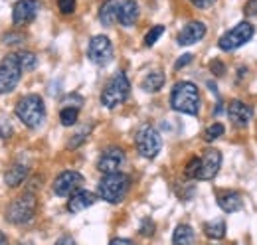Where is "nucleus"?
I'll list each match as a JSON object with an SVG mask.
<instances>
[{
	"instance_id": "obj_37",
	"label": "nucleus",
	"mask_w": 257,
	"mask_h": 245,
	"mask_svg": "<svg viewBox=\"0 0 257 245\" xmlns=\"http://www.w3.org/2000/svg\"><path fill=\"white\" fill-rule=\"evenodd\" d=\"M190 61H192V54H184V56H180V60L174 63V69H180V67L188 65Z\"/></svg>"
},
{
	"instance_id": "obj_38",
	"label": "nucleus",
	"mask_w": 257,
	"mask_h": 245,
	"mask_svg": "<svg viewBox=\"0 0 257 245\" xmlns=\"http://www.w3.org/2000/svg\"><path fill=\"white\" fill-rule=\"evenodd\" d=\"M196 8H200V10H204V8H210L216 0H190Z\"/></svg>"
},
{
	"instance_id": "obj_19",
	"label": "nucleus",
	"mask_w": 257,
	"mask_h": 245,
	"mask_svg": "<svg viewBox=\"0 0 257 245\" xmlns=\"http://www.w3.org/2000/svg\"><path fill=\"white\" fill-rule=\"evenodd\" d=\"M137 20H139V4L135 0H123L121 8H119V22H121V26L131 28Z\"/></svg>"
},
{
	"instance_id": "obj_3",
	"label": "nucleus",
	"mask_w": 257,
	"mask_h": 245,
	"mask_svg": "<svg viewBox=\"0 0 257 245\" xmlns=\"http://www.w3.org/2000/svg\"><path fill=\"white\" fill-rule=\"evenodd\" d=\"M16 117L24 122L28 129H38L46 119V105L40 95H26L16 103Z\"/></svg>"
},
{
	"instance_id": "obj_24",
	"label": "nucleus",
	"mask_w": 257,
	"mask_h": 245,
	"mask_svg": "<svg viewBox=\"0 0 257 245\" xmlns=\"http://www.w3.org/2000/svg\"><path fill=\"white\" fill-rule=\"evenodd\" d=\"M16 56H18V63H20L22 71H32L34 67L38 65V58H36V54H32V52H20Z\"/></svg>"
},
{
	"instance_id": "obj_23",
	"label": "nucleus",
	"mask_w": 257,
	"mask_h": 245,
	"mask_svg": "<svg viewBox=\"0 0 257 245\" xmlns=\"http://www.w3.org/2000/svg\"><path fill=\"white\" fill-rule=\"evenodd\" d=\"M204 233L210 239H222L225 235V221L224 219H214V221L204 223Z\"/></svg>"
},
{
	"instance_id": "obj_11",
	"label": "nucleus",
	"mask_w": 257,
	"mask_h": 245,
	"mask_svg": "<svg viewBox=\"0 0 257 245\" xmlns=\"http://www.w3.org/2000/svg\"><path fill=\"white\" fill-rule=\"evenodd\" d=\"M81 184H83V176L79 174V172H75V170H65L62 172L56 180H54V192L58 194V196H73L79 188H81Z\"/></svg>"
},
{
	"instance_id": "obj_32",
	"label": "nucleus",
	"mask_w": 257,
	"mask_h": 245,
	"mask_svg": "<svg viewBox=\"0 0 257 245\" xmlns=\"http://www.w3.org/2000/svg\"><path fill=\"white\" fill-rule=\"evenodd\" d=\"M58 8L62 14H73L75 12V0H58Z\"/></svg>"
},
{
	"instance_id": "obj_8",
	"label": "nucleus",
	"mask_w": 257,
	"mask_h": 245,
	"mask_svg": "<svg viewBox=\"0 0 257 245\" xmlns=\"http://www.w3.org/2000/svg\"><path fill=\"white\" fill-rule=\"evenodd\" d=\"M22 67L18 63V56L10 54L0 61V93H10L16 89L20 77H22Z\"/></svg>"
},
{
	"instance_id": "obj_10",
	"label": "nucleus",
	"mask_w": 257,
	"mask_h": 245,
	"mask_svg": "<svg viewBox=\"0 0 257 245\" xmlns=\"http://www.w3.org/2000/svg\"><path fill=\"white\" fill-rule=\"evenodd\" d=\"M123 162H125V153H123V149H119V147H109V149H105V151L101 153V156H99V160H97V170L103 172V174L121 172L119 168L123 166Z\"/></svg>"
},
{
	"instance_id": "obj_43",
	"label": "nucleus",
	"mask_w": 257,
	"mask_h": 245,
	"mask_svg": "<svg viewBox=\"0 0 257 245\" xmlns=\"http://www.w3.org/2000/svg\"><path fill=\"white\" fill-rule=\"evenodd\" d=\"M214 245H216V243H214Z\"/></svg>"
},
{
	"instance_id": "obj_1",
	"label": "nucleus",
	"mask_w": 257,
	"mask_h": 245,
	"mask_svg": "<svg viewBox=\"0 0 257 245\" xmlns=\"http://www.w3.org/2000/svg\"><path fill=\"white\" fill-rule=\"evenodd\" d=\"M170 105L174 111L184 113V115H198L200 113V91L192 81H178L172 93H170Z\"/></svg>"
},
{
	"instance_id": "obj_33",
	"label": "nucleus",
	"mask_w": 257,
	"mask_h": 245,
	"mask_svg": "<svg viewBox=\"0 0 257 245\" xmlns=\"http://www.w3.org/2000/svg\"><path fill=\"white\" fill-rule=\"evenodd\" d=\"M210 71H212L214 75H218V77H220V75H224L225 73V65L220 60H212L210 61Z\"/></svg>"
},
{
	"instance_id": "obj_17",
	"label": "nucleus",
	"mask_w": 257,
	"mask_h": 245,
	"mask_svg": "<svg viewBox=\"0 0 257 245\" xmlns=\"http://www.w3.org/2000/svg\"><path fill=\"white\" fill-rule=\"evenodd\" d=\"M119 8H121L119 0H105L99 8V22L111 28L115 22H119Z\"/></svg>"
},
{
	"instance_id": "obj_30",
	"label": "nucleus",
	"mask_w": 257,
	"mask_h": 245,
	"mask_svg": "<svg viewBox=\"0 0 257 245\" xmlns=\"http://www.w3.org/2000/svg\"><path fill=\"white\" fill-rule=\"evenodd\" d=\"M64 105L65 107L79 109V107L83 105V97H81V95H77V93H71V95H67V97L64 99Z\"/></svg>"
},
{
	"instance_id": "obj_42",
	"label": "nucleus",
	"mask_w": 257,
	"mask_h": 245,
	"mask_svg": "<svg viewBox=\"0 0 257 245\" xmlns=\"http://www.w3.org/2000/svg\"><path fill=\"white\" fill-rule=\"evenodd\" d=\"M20 245H30V243H20Z\"/></svg>"
},
{
	"instance_id": "obj_12",
	"label": "nucleus",
	"mask_w": 257,
	"mask_h": 245,
	"mask_svg": "<svg viewBox=\"0 0 257 245\" xmlns=\"http://www.w3.org/2000/svg\"><path fill=\"white\" fill-rule=\"evenodd\" d=\"M222 168V153L216 149H208L204 151L200 158V172H198V180H212Z\"/></svg>"
},
{
	"instance_id": "obj_21",
	"label": "nucleus",
	"mask_w": 257,
	"mask_h": 245,
	"mask_svg": "<svg viewBox=\"0 0 257 245\" xmlns=\"http://www.w3.org/2000/svg\"><path fill=\"white\" fill-rule=\"evenodd\" d=\"M164 81H166L164 73L157 69V71H151V73H147V75H145V79H143L141 87H143V91H147V93H157V91H161L162 89Z\"/></svg>"
},
{
	"instance_id": "obj_35",
	"label": "nucleus",
	"mask_w": 257,
	"mask_h": 245,
	"mask_svg": "<svg viewBox=\"0 0 257 245\" xmlns=\"http://www.w3.org/2000/svg\"><path fill=\"white\" fill-rule=\"evenodd\" d=\"M10 135H12V127L6 121H0V137L2 139H10Z\"/></svg>"
},
{
	"instance_id": "obj_5",
	"label": "nucleus",
	"mask_w": 257,
	"mask_h": 245,
	"mask_svg": "<svg viewBox=\"0 0 257 245\" xmlns=\"http://www.w3.org/2000/svg\"><path fill=\"white\" fill-rule=\"evenodd\" d=\"M36 208H38V200L32 192H26L22 194L20 198H16L8 210H6V219L10 223H16V225H22V223H28L32 221L34 215H36Z\"/></svg>"
},
{
	"instance_id": "obj_15",
	"label": "nucleus",
	"mask_w": 257,
	"mask_h": 245,
	"mask_svg": "<svg viewBox=\"0 0 257 245\" xmlns=\"http://www.w3.org/2000/svg\"><path fill=\"white\" fill-rule=\"evenodd\" d=\"M204 36H206V24L200 22V20H192V22H188V24L180 30L176 42H178L180 46H192V44H198Z\"/></svg>"
},
{
	"instance_id": "obj_13",
	"label": "nucleus",
	"mask_w": 257,
	"mask_h": 245,
	"mask_svg": "<svg viewBox=\"0 0 257 245\" xmlns=\"http://www.w3.org/2000/svg\"><path fill=\"white\" fill-rule=\"evenodd\" d=\"M38 12H40L38 0H18L12 8V22L16 26H26V24L34 22Z\"/></svg>"
},
{
	"instance_id": "obj_29",
	"label": "nucleus",
	"mask_w": 257,
	"mask_h": 245,
	"mask_svg": "<svg viewBox=\"0 0 257 245\" xmlns=\"http://www.w3.org/2000/svg\"><path fill=\"white\" fill-rule=\"evenodd\" d=\"M198 172H200V156H194V158L188 160L184 174H186L188 178H196V180H198Z\"/></svg>"
},
{
	"instance_id": "obj_16",
	"label": "nucleus",
	"mask_w": 257,
	"mask_h": 245,
	"mask_svg": "<svg viewBox=\"0 0 257 245\" xmlns=\"http://www.w3.org/2000/svg\"><path fill=\"white\" fill-rule=\"evenodd\" d=\"M95 204V194L93 192H87V190H77L73 196H69L67 200V210L71 214H79L87 208H91Z\"/></svg>"
},
{
	"instance_id": "obj_20",
	"label": "nucleus",
	"mask_w": 257,
	"mask_h": 245,
	"mask_svg": "<svg viewBox=\"0 0 257 245\" xmlns=\"http://www.w3.org/2000/svg\"><path fill=\"white\" fill-rule=\"evenodd\" d=\"M26 176H28V168L24 164H14V166H10L6 170L4 182H6V186H10V188H16V186H20V184L26 180Z\"/></svg>"
},
{
	"instance_id": "obj_34",
	"label": "nucleus",
	"mask_w": 257,
	"mask_h": 245,
	"mask_svg": "<svg viewBox=\"0 0 257 245\" xmlns=\"http://www.w3.org/2000/svg\"><path fill=\"white\" fill-rule=\"evenodd\" d=\"M243 14L249 16V18L257 16V0H247V2H245V6H243Z\"/></svg>"
},
{
	"instance_id": "obj_22",
	"label": "nucleus",
	"mask_w": 257,
	"mask_h": 245,
	"mask_svg": "<svg viewBox=\"0 0 257 245\" xmlns=\"http://www.w3.org/2000/svg\"><path fill=\"white\" fill-rule=\"evenodd\" d=\"M196 241V233L188 223H180L176 229H174V235H172V245H194Z\"/></svg>"
},
{
	"instance_id": "obj_26",
	"label": "nucleus",
	"mask_w": 257,
	"mask_h": 245,
	"mask_svg": "<svg viewBox=\"0 0 257 245\" xmlns=\"http://www.w3.org/2000/svg\"><path fill=\"white\" fill-rule=\"evenodd\" d=\"M77 115H79V109H73V107H64L60 111V121L64 127H71L77 122Z\"/></svg>"
},
{
	"instance_id": "obj_39",
	"label": "nucleus",
	"mask_w": 257,
	"mask_h": 245,
	"mask_svg": "<svg viewBox=\"0 0 257 245\" xmlns=\"http://www.w3.org/2000/svg\"><path fill=\"white\" fill-rule=\"evenodd\" d=\"M54 245H75V241H73V237H69V235H64V237H60L58 241Z\"/></svg>"
},
{
	"instance_id": "obj_36",
	"label": "nucleus",
	"mask_w": 257,
	"mask_h": 245,
	"mask_svg": "<svg viewBox=\"0 0 257 245\" xmlns=\"http://www.w3.org/2000/svg\"><path fill=\"white\" fill-rule=\"evenodd\" d=\"M22 40H24L22 34H6V36H4V44H18V42H22Z\"/></svg>"
},
{
	"instance_id": "obj_4",
	"label": "nucleus",
	"mask_w": 257,
	"mask_h": 245,
	"mask_svg": "<svg viewBox=\"0 0 257 245\" xmlns=\"http://www.w3.org/2000/svg\"><path fill=\"white\" fill-rule=\"evenodd\" d=\"M131 93V83L128 77L125 75V71H117L103 87L101 91V105L107 109H115L117 105L125 103Z\"/></svg>"
},
{
	"instance_id": "obj_27",
	"label": "nucleus",
	"mask_w": 257,
	"mask_h": 245,
	"mask_svg": "<svg viewBox=\"0 0 257 245\" xmlns=\"http://www.w3.org/2000/svg\"><path fill=\"white\" fill-rule=\"evenodd\" d=\"M89 133H91V125H87V127H83L81 131H77L71 139H69V143H67V147L69 149H77L81 143H85L87 141V137H89Z\"/></svg>"
},
{
	"instance_id": "obj_14",
	"label": "nucleus",
	"mask_w": 257,
	"mask_h": 245,
	"mask_svg": "<svg viewBox=\"0 0 257 245\" xmlns=\"http://www.w3.org/2000/svg\"><path fill=\"white\" fill-rule=\"evenodd\" d=\"M227 117H229V121L233 122L235 127L245 129V127L251 122V119H253V109H251L247 103L235 99V101H231V103L227 105Z\"/></svg>"
},
{
	"instance_id": "obj_7",
	"label": "nucleus",
	"mask_w": 257,
	"mask_h": 245,
	"mask_svg": "<svg viewBox=\"0 0 257 245\" xmlns=\"http://www.w3.org/2000/svg\"><path fill=\"white\" fill-rule=\"evenodd\" d=\"M253 34H255L253 24H249V22H239L237 26H233L231 30H227L224 36L220 38L218 46H220V50H224V52H233V50L245 46V44L253 38Z\"/></svg>"
},
{
	"instance_id": "obj_31",
	"label": "nucleus",
	"mask_w": 257,
	"mask_h": 245,
	"mask_svg": "<svg viewBox=\"0 0 257 245\" xmlns=\"http://www.w3.org/2000/svg\"><path fill=\"white\" fill-rule=\"evenodd\" d=\"M141 235H145V237H151L153 233H155V221L153 219H143V223H141Z\"/></svg>"
},
{
	"instance_id": "obj_28",
	"label": "nucleus",
	"mask_w": 257,
	"mask_h": 245,
	"mask_svg": "<svg viewBox=\"0 0 257 245\" xmlns=\"http://www.w3.org/2000/svg\"><path fill=\"white\" fill-rule=\"evenodd\" d=\"M162 34H164V26H153L151 30L147 32V36H145V46H147V48L155 46Z\"/></svg>"
},
{
	"instance_id": "obj_25",
	"label": "nucleus",
	"mask_w": 257,
	"mask_h": 245,
	"mask_svg": "<svg viewBox=\"0 0 257 245\" xmlns=\"http://www.w3.org/2000/svg\"><path fill=\"white\" fill-rule=\"evenodd\" d=\"M224 133H225L224 125H222V122H214V125H210V127L204 131V141H206V143H214V141L220 139Z\"/></svg>"
},
{
	"instance_id": "obj_18",
	"label": "nucleus",
	"mask_w": 257,
	"mask_h": 245,
	"mask_svg": "<svg viewBox=\"0 0 257 245\" xmlns=\"http://www.w3.org/2000/svg\"><path fill=\"white\" fill-rule=\"evenodd\" d=\"M218 206L224 210L225 214H233V212H239L243 208V200H241V196L237 192L227 190V192L218 194Z\"/></svg>"
},
{
	"instance_id": "obj_41",
	"label": "nucleus",
	"mask_w": 257,
	"mask_h": 245,
	"mask_svg": "<svg viewBox=\"0 0 257 245\" xmlns=\"http://www.w3.org/2000/svg\"><path fill=\"white\" fill-rule=\"evenodd\" d=\"M0 245H8V241H6V235L0 231Z\"/></svg>"
},
{
	"instance_id": "obj_6",
	"label": "nucleus",
	"mask_w": 257,
	"mask_h": 245,
	"mask_svg": "<svg viewBox=\"0 0 257 245\" xmlns=\"http://www.w3.org/2000/svg\"><path fill=\"white\" fill-rule=\"evenodd\" d=\"M135 147H137V151L143 158H149V160L155 158L162 149V139L159 135V131L155 127H151V125H143L137 131Z\"/></svg>"
},
{
	"instance_id": "obj_40",
	"label": "nucleus",
	"mask_w": 257,
	"mask_h": 245,
	"mask_svg": "<svg viewBox=\"0 0 257 245\" xmlns=\"http://www.w3.org/2000/svg\"><path fill=\"white\" fill-rule=\"evenodd\" d=\"M109 245H135L131 239H125V237H117V239H113Z\"/></svg>"
},
{
	"instance_id": "obj_2",
	"label": "nucleus",
	"mask_w": 257,
	"mask_h": 245,
	"mask_svg": "<svg viewBox=\"0 0 257 245\" xmlns=\"http://www.w3.org/2000/svg\"><path fill=\"white\" fill-rule=\"evenodd\" d=\"M128 188H131V178L125 172H113V174H105L99 184H97V194L101 200L109 202V204H119L125 200Z\"/></svg>"
},
{
	"instance_id": "obj_9",
	"label": "nucleus",
	"mask_w": 257,
	"mask_h": 245,
	"mask_svg": "<svg viewBox=\"0 0 257 245\" xmlns=\"http://www.w3.org/2000/svg\"><path fill=\"white\" fill-rule=\"evenodd\" d=\"M87 58L95 65H107L113 60V44L107 36H93L87 46Z\"/></svg>"
}]
</instances>
